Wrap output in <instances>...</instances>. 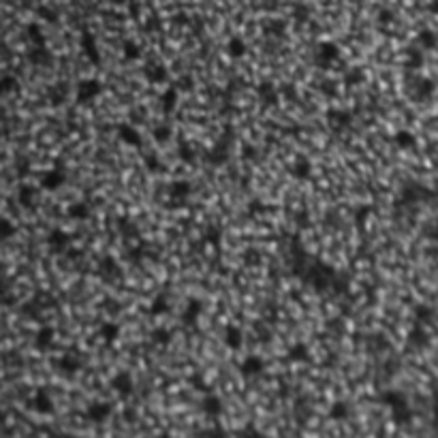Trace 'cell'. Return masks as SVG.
Wrapping results in <instances>:
<instances>
[{
	"label": "cell",
	"mask_w": 438,
	"mask_h": 438,
	"mask_svg": "<svg viewBox=\"0 0 438 438\" xmlns=\"http://www.w3.org/2000/svg\"><path fill=\"white\" fill-rule=\"evenodd\" d=\"M314 64L323 71L333 69L338 62H342V51L338 47V43L333 41H321L317 47H314V56H312Z\"/></svg>",
	"instance_id": "obj_1"
},
{
	"label": "cell",
	"mask_w": 438,
	"mask_h": 438,
	"mask_svg": "<svg viewBox=\"0 0 438 438\" xmlns=\"http://www.w3.org/2000/svg\"><path fill=\"white\" fill-rule=\"evenodd\" d=\"M193 184L188 179H173V182L167 184V201L165 208L167 210H179L186 205V201L193 195Z\"/></svg>",
	"instance_id": "obj_2"
},
{
	"label": "cell",
	"mask_w": 438,
	"mask_h": 438,
	"mask_svg": "<svg viewBox=\"0 0 438 438\" xmlns=\"http://www.w3.org/2000/svg\"><path fill=\"white\" fill-rule=\"evenodd\" d=\"M103 92V84L94 77H86V80H80L75 86V103L77 105H90L100 96Z\"/></svg>",
	"instance_id": "obj_3"
},
{
	"label": "cell",
	"mask_w": 438,
	"mask_h": 438,
	"mask_svg": "<svg viewBox=\"0 0 438 438\" xmlns=\"http://www.w3.org/2000/svg\"><path fill=\"white\" fill-rule=\"evenodd\" d=\"M229 145H231V135H224V137L216 143V145H212L210 150H205L203 152V161L208 163V165H212V167H220V165H224L229 159H231V150H229Z\"/></svg>",
	"instance_id": "obj_4"
},
{
	"label": "cell",
	"mask_w": 438,
	"mask_h": 438,
	"mask_svg": "<svg viewBox=\"0 0 438 438\" xmlns=\"http://www.w3.org/2000/svg\"><path fill=\"white\" fill-rule=\"evenodd\" d=\"M96 274H98L100 280H105V282H114L116 278H120L122 276V269H120V263L116 261V256H111V254L98 256Z\"/></svg>",
	"instance_id": "obj_5"
},
{
	"label": "cell",
	"mask_w": 438,
	"mask_h": 438,
	"mask_svg": "<svg viewBox=\"0 0 438 438\" xmlns=\"http://www.w3.org/2000/svg\"><path fill=\"white\" fill-rule=\"evenodd\" d=\"M325 120H327V126L333 131V133H340V131H346L351 128L353 124V114L346 109H338V107H331L325 111Z\"/></svg>",
	"instance_id": "obj_6"
},
{
	"label": "cell",
	"mask_w": 438,
	"mask_h": 438,
	"mask_svg": "<svg viewBox=\"0 0 438 438\" xmlns=\"http://www.w3.org/2000/svg\"><path fill=\"white\" fill-rule=\"evenodd\" d=\"M116 135H118V139L122 143L128 145V148H135V150L143 148V135L139 133L137 126L128 124V122H120V124L116 126Z\"/></svg>",
	"instance_id": "obj_7"
},
{
	"label": "cell",
	"mask_w": 438,
	"mask_h": 438,
	"mask_svg": "<svg viewBox=\"0 0 438 438\" xmlns=\"http://www.w3.org/2000/svg\"><path fill=\"white\" fill-rule=\"evenodd\" d=\"M39 184L43 190H47V193H56V190H60L66 184V171L62 167H51V169H47L41 175Z\"/></svg>",
	"instance_id": "obj_8"
},
{
	"label": "cell",
	"mask_w": 438,
	"mask_h": 438,
	"mask_svg": "<svg viewBox=\"0 0 438 438\" xmlns=\"http://www.w3.org/2000/svg\"><path fill=\"white\" fill-rule=\"evenodd\" d=\"M80 45H82V54L86 56V60H88L90 64L98 66L100 60H103V56H100V51H98V43H96V39H94L92 32H90V30H84V32H82V39H80Z\"/></svg>",
	"instance_id": "obj_9"
},
{
	"label": "cell",
	"mask_w": 438,
	"mask_h": 438,
	"mask_svg": "<svg viewBox=\"0 0 438 438\" xmlns=\"http://www.w3.org/2000/svg\"><path fill=\"white\" fill-rule=\"evenodd\" d=\"M265 372V359L261 355H246L240 364V374L244 378H254Z\"/></svg>",
	"instance_id": "obj_10"
},
{
	"label": "cell",
	"mask_w": 438,
	"mask_h": 438,
	"mask_svg": "<svg viewBox=\"0 0 438 438\" xmlns=\"http://www.w3.org/2000/svg\"><path fill=\"white\" fill-rule=\"evenodd\" d=\"M47 248L51 250V252H56V254H60V252H66L71 248V235L66 233L64 229H51L49 233H47Z\"/></svg>",
	"instance_id": "obj_11"
},
{
	"label": "cell",
	"mask_w": 438,
	"mask_h": 438,
	"mask_svg": "<svg viewBox=\"0 0 438 438\" xmlns=\"http://www.w3.org/2000/svg\"><path fill=\"white\" fill-rule=\"evenodd\" d=\"M143 77L152 86H159V84H167V82H169V71H167V66L161 64L159 60H150L148 64L143 66Z\"/></svg>",
	"instance_id": "obj_12"
},
{
	"label": "cell",
	"mask_w": 438,
	"mask_h": 438,
	"mask_svg": "<svg viewBox=\"0 0 438 438\" xmlns=\"http://www.w3.org/2000/svg\"><path fill=\"white\" fill-rule=\"evenodd\" d=\"M254 92H256L259 103L265 105V107H274V105H278V100H280V92H278V88L272 82H259L254 86Z\"/></svg>",
	"instance_id": "obj_13"
},
{
	"label": "cell",
	"mask_w": 438,
	"mask_h": 438,
	"mask_svg": "<svg viewBox=\"0 0 438 438\" xmlns=\"http://www.w3.org/2000/svg\"><path fill=\"white\" fill-rule=\"evenodd\" d=\"M28 60H30V64L39 66V69H45V66H51L54 64L56 56L47 49V45H30Z\"/></svg>",
	"instance_id": "obj_14"
},
{
	"label": "cell",
	"mask_w": 438,
	"mask_h": 438,
	"mask_svg": "<svg viewBox=\"0 0 438 438\" xmlns=\"http://www.w3.org/2000/svg\"><path fill=\"white\" fill-rule=\"evenodd\" d=\"M111 413H114V406H111L109 402H103V400L92 402V404H88V408H86V419L92 421V423H103L109 419Z\"/></svg>",
	"instance_id": "obj_15"
},
{
	"label": "cell",
	"mask_w": 438,
	"mask_h": 438,
	"mask_svg": "<svg viewBox=\"0 0 438 438\" xmlns=\"http://www.w3.org/2000/svg\"><path fill=\"white\" fill-rule=\"evenodd\" d=\"M30 408L39 415H51L54 413V400L47 394V389H37L35 396L30 398Z\"/></svg>",
	"instance_id": "obj_16"
},
{
	"label": "cell",
	"mask_w": 438,
	"mask_h": 438,
	"mask_svg": "<svg viewBox=\"0 0 438 438\" xmlns=\"http://www.w3.org/2000/svg\"><path fill=\"white\" fill-rule=\"evenodd\" d=\"M289 175L293 179H297V182H306V179H310V175H312L310 159H306V156H297V159L289 167Z\"/></svg>",
	"instance_id": "obj_17"
},
{
	"label": "cell",
	"mask_w": 438,
	"mask_h": 438,
	"mask_svg": "<svg viewBox=\"0 0 438 438\" xmlns=\"http://www.w3.org/2000/svg\"><path fill=\"white\" fill-rule=\"evenodd\" d=\"M111 387L116 389V394L120 396V398H128V396H133V391H135V380H133V376L128 374V372H116V376L111 378Z\"/></svg>",
	"instance_id": "obj_18"
},
{
	"label": "cell",
	"mask_w": 438,
	"mask_h": 438,
	"mask_svg": "<svg viewBox=\"0 0 438 438\" xmlns=\"http://www.w3.org/2000/svg\"><path fill=\"white\" fill-rule=\"evenodd\" d=\"M56 368H58L60 374H64V376H75L82 370V359L73 353H66V355H60L56 359Z\"/></svg>",
	"instance_id": "obj_19"
},
{
	"label": "cell",
	"mask_w": 438,
	"mask_h": 438,
	"mask_svg": "<svg viewBox=\"0 0 438 438\" xmlns=\"http://www.w3.org/2000/svg\"><path fill=\"white\" fill-rule=\"evenodd\" d=\"M201 314H203V304H201L199 299H195V297L188 299V304L182 310V323L186 325V327H195Z\"/></svg>",
	"instance_id": "obj_20"
},
{
	"label": "cell",
	"mask_w": 438,
	"mask_h": 438,
	"mask_svg": "<svg viewBox=\"0 0 438 438\" xmlns=\"http://www.w3.org/2000/svg\"><path fill=\"white\" fill-rule=\"evenodd\" d=\"M159 103H161V111L165 116H171L177 103H179V92L173 86H167V90H163L161 96H159Z\"/></svg>",
	"instance_id": "obj_21"
},
{
	"label": "cell",
	"mask_w": 438,
	"mask_h": 438,
	"mask_svg": "<svg viewBox=\"0 0 438 438\" xmlns=\"http://www.w3.org/2000/svg\"><path fill=\"white\" fill-rule=\"evenodd\" d=\"M222 338H224V346L231 351H240L244 346V331H242V327H238V325H227Z\"/></svg>",
	"instance_id": "obj_22"
},
{
	"label": "cell",
	"mask_w": 438,
	"mask_h": 438,
	"mask_svg": "<svg viewBox=\"0 0 438 438\" xmlns=\"http://www.w3.org/2000/svg\"><path fill=\"white\" fill-rule=\"evenodd\" d=\"M54 338H56V329L51 325H41L35 333V349L37 351H47L49 346L54 344Z\"/></svg>",
	"instance_id": "obj_23"
},
{
	"label": "cell",
	"mask_w": 438,
	"mask_h": 438,
	"mask_svg": "<svg viewBox=\"0 0 438 438\" xmlns=\"http://www.w3.org/2000/svg\"><path fill=\"white\" fill-rule=\"evenodd\" d=\"M171 310V304H169V297H167V293H156L150 301L148 306V314L150 317H163V314H167Z\"/></svg>",
	"instance_id": "obj_24"
},
{
	"label": "cell",
	"mask_w": 438,
	"mask_h": 438,
	"mask_svg": "<svg viewBox=\"0 0 438 438\" xmlns=\"http://www.w3.org/2000/svg\"><path fill=\"white\" fill-rule=\"evenodd\" d=\"M201 410H203L208 417H218V415L222 413V400L216 394L208 391V394L203 396V400H201Z\"/></svg>",
	"instance_id": "obj_25"
},
{
	"label": "cell",
	"mask_w": 438,
	"mask_h": 438,
	"mask_svg": "<svg viewBox=\"0 0 438 438\" xmlns=\"http://www.w3.org/2000/svg\"><path fill=\"white\" fill-rule=\"evenodd\" d=\"M90 214H92V205L88 201H73V203L66 208V216L73 218V220H88Z\"/></svg>",
	"instance_id": "obj_26"
},
{
	"label": "cell",
	"mask_w": 438,
	"mask_h": 438,
	"mask_svg": "<svg viewBox=\"0 0 438 438\" xmlns=\"http://www.w3.org/2000/svg\"><path fill=\"white\" fill-rule=\"evenodd\" d=\"M98 336L105 344H114L120 338V325L114 321H103L98 325Z\"/></svg>",
	"instance_id": "obj_27"
},
{
	"label": "cell",
	"mask_w": 438,
	"mask_h": 438,
	"mask_svg": "<svg viewBox=\"0 0 438 438\" xmlns=\"http://www.w3.org/2000/svg\"><path fill=\"white\" fill-rule=\"evenodd\" d=\"M287 359L289 362H293V364H301V362H308L310 359V349H308V344H304V342H293L287 349Z\"/></svg>",
	"instance_id": "obj_28"
},
{
	"label": "cell",
	"mask_w": 438,
	"mask_h": 438,
	"mask_svg": "<svg viewBox=\"0 0 438 438\" xmlns=\"http://www.w3.org/2000/svg\"><path fill=\"white\" fill-rule=\"evenodd\" d=\"M122 58H124L126 62H137V60H141V58H143V51H141V47H139V43L133 41V39H126L124 43H122Z\"/></svg>",
	"instance_id": "obj_29"
},
{
	"label": "cell",
	"mask_w": 438,
	"mask_h": 438,
	"mask_svg": "<svg viewBox=\"0 0 438 438\" xmlns=\"http://www.w3.org/2000/svg\"><path fill=\"white\" fill-rule=\"evenodd\" d=\"M227 54L231 56L233 60H240V58H244V56L248 54V45H246V41L242 37H231L227 41Z\"/></svg>",
	"instance_id": "obj_30"
},
{
	"label": "cell",
	"mask_w": 438,
	"mask_h": 438,
	"mask_svg": "<svg viewBox=\"0 0 438 438\" xmlns=\"http://www.w3.org/2000/svg\"><path fill=\"white\" fill-rule=\"evenodd\" d=\"M66 94H69V88H66V84H62V82L47 88V100H49V105H54V107H60L64 103Z\"/></svg>",
	"instance_id": "obj_31"
},
{
	"label": "cell",
	"mask_w": 438,
	"mask_h": 438,
	"mask_svg": "<svg viewBox=\"0 0 438 438\" xmlns=\"http://www.w3.org/2000/svg\"><path fill=\"white\" fill-rule=\"evenodd\" d=\"M35 199H37V190H35V186H30V184H21L19 188H17V203L21 205V208H32L35 205Z\"/></svg>",
	"instance_id": "obj_32"
},
{
	"label": "cell",
	"mask_w": 438,
	"mask_h": 438,
	"mask_svg": "<svg viewBox=\"0 0 438 438\" xmlns=\"http://www.w3.org/2000/svg\"><path fill=\"white\" fill-rule=\"evenodd\" d=\"M222 235H224V231H222L220 224L212 222L203 229V242L210 244V246H214V248H218V246L222 244Z\"/></svg>",
	"instance_id": "obj_33"
},
{
	"label": "cell",
	"mask_w": 438,
	"mask_h": 438,
	"mask_svg": "<svg viewBox=\"0 0 438 438\" xmlns=\"http://www.w3.org/2000/svg\"><path fill=\"white\" fill-rule=\"evenodd\" d=\"M394 143L398 145L400 150H413L415 145H417V137H415V133L402 128V131L394 133Z\"/></svg>",
	"instance_id": "obj_34"
},
{
	"label": "cell",
	"mask_w": 438,
	"mask_h": 438,
	"mask_svg": "<svg viewBox=\"0 0 438 438\" xmlns=\"http://www.w3.org/2000/svg\"><path fill=\"white\" fill-rule=\"evenodd\" d=\"M171 137H173V126L167 124V122H163V124H156V126L152 128V139L159 143V145L169 143Z\"/></svg>",
	"instance_id": "obj_35"
},
{
	"label": "cell",
	"mask_w": 438,
	"mask_h": 438,
	"mask_svg": "<svg viewBox=\"0 0 438 438\" xmlns=\"http://www.w3.org/2000/svg\"><path fill=\"white\" fill-rule=\"evenodd\" d=\"M349 415H351V406L344 400H336L329 406V417L333 421H344V419H349Z\"/></svg>",
	"instance_id": "obj_36"
},
{
	"label": "cell",
	"mask_w": 438,
	"mask_h": 438,
	"mask_svg": "<svg viewBox=\"0 0 438 438\" xmlns=\"http://www.w3.org/2000/svg\"><path fill=\"white\" fill-rule=\"evenodd\" d=\"M342 82L346 86H362L366 82V73H364V69H359V66H351V69L344 71Z\"/></svg>",
	"instance_id": "obj_37"
},
{
	"label": "cell",
	"mask_w": 438,
	"mask_h": 438,
	"mask_svg": "<svg viewBox=\"0 0 438 438\" xmlns=\"http://www.w3.org/2000/svg\"><path fill=\"white\" fill-rule=\"evenodd\" d=\"M150 340L156 346H167V344H171V340H173V331L167 329V327H154L150 331Z\"/></svg>",
	"instance_id": "obj_38"
},
{
	"label": "cell",
	"mask_w": 438,
	"mask_h": 438,
	"mask_svg": "<svg viewBox=\"0 0 438 438\" xmlns=\"http://www.w3.org/2000/svg\"><path fill=\"white\" fill-rule=\"evenodd\" d=\"M177 156H179V161H182V163L193 165V163H197V159H199V152H197L190 143L182 141V143L177 145Z\"/></svg>",
	"instance_id": "obj_39"
},
{
	"label": "cell",
	"mask_w": 438,
	"mask_h": 438,
	"mask_svg": "<svg viewBox=\"0 0 438 438\" xmlns=\"http://www.w3.org/2000/svg\"><path fill=\"white\" fill-rule=\"evenodd\" d=\"M143 167L148 169L152 175H161L165 171V165L159 159V154H143Z\"/></svg>",
	"instance_id": "obj_40"
},
{
	"label": "cell",
	"mask_w": 438,
	"mask_h": 438,
	"mask_svg": "<svg viewBox=\"0 0 438 438\" xmlns=\"http://www.w3.org/2000/svg\"><path fill=\"white\" fill-rule=\"evenodd\" d=\"M26 39L30 41V45H47L45 43V32L41 30L39 24H28L26 26Z\"/></svg>",
	"instance_id": "obj_41"
},
{
	"label": "cell",
	"mask_w": 438,
	"mask_h": 438,
	"mask_svg": "<svg viewBox=\"0 0 438 438\" xmlns=\"http://www.w3.org/2000/svg\"><path fill=\"white\" fill-rule=\"evenodd\" d=\"M118 231H120V235H124V238H137L139 235L137 224H135L131 218H118Z\"/></svg>",
	"instance_id": "obj_42"
},
{
	"label": "cell",
	"mask_w": 438,
	"mask_h": 438,
	"mask_svg": "<svg viewBox=\"0 0 438 438\" xmlns=\"http://www.w3.org/2000/svg\"><path fill=\"white\" fill-rule=\"evenodd\" d=\"M15 233H17V227H15V224L11 222L9 218H3V216H0V242L11 240Z\"/></svg>",
	"instance_id": "obj_43"
},
{
	"label": "cell",
	"mask_w": 438,
	"mask_h": 438,
	"mask_svg": "<svg viewBox=\"0 0 438 438\" xmlns=\"http://www.w3.org/2000/svg\"><path fill=\"white\" fill-rule=\"evenodd\" d=\"M177 92H193V88H195V80L190 75H179L177 77V82H173L171 84Z\"/></svg>",
	"instance_id": "obj_44"
},
{
	"label": "cell",
	"mask_w": 438,
	"mask_h": 438,
	"mask_svg": "<svg viewBox=\"0 0 438 438\" xmlns=\"http://www.w3.org/2000/svg\"><path fill=\"white\" fill-rule=\"evenodd\" d=\"M13 90H17V80L13 75L0 77V96H7V94L13 92Z\"/></svg>",
	"instance_id": "obj_45"
},
{
	"label": "cell",
	"mask_w": 438,
	"mask_h": 438,
	"mask_svg": "<svg viewBox=\"0 0 438 438\" xmlns=\"http://www.w3.org/2000/svg\"><path fill=\"white\" fill-rule=\"evenodd\" d=\"M285 21H280V19H272V21H267L265 24V32L269 37H282L285 35Z\"/></svg>",
	"instance_id": "obj_46"
},
{
	"label": "cell",
	"mask_w": 438,
	"mask_h": 438,
	"mask_svg": "<svg viewBox=\"0 0 438 438\" xmlns=\"http://www.w3.org/2000/svg\"><path fill=\"white\" fill-rule=\"evenodd\" d=\"M319 90H321V94L331 98V96L338 94V82H336V80H323L319 84Z\"/></svg>",
	"instance_id": "obj_47"
},
{
	"label": "cell",
	"mask_w": 438,
	"mask_h": 438,
	"mask_svg": "<svg viewBox=\"0 0 438 438\" xmlns=\"http://www.w3.org/2000/svg\"><path fill=\"white\" fill-rule=\"evenodd\" d=\"M394 19H396V15H394V11H391V9H380L378 15H376V21H378L380 26H389Z\"/></svg>",
	"instance_id": "obj_48"
},
{
	"label": "cell",
	"mask_w": 438,
	"mask_h": 438,
	"mask_svg": "<svg viewBox=\"0 0 438 438\" xmlns=\"http://www.w3.org/2000/svg\"><path fill=\"white\" fill-rule=\"evenodd\" d=\"M238 436H240V438H265L263 432H259V430L254 428V425H246V428H242Z\"/></svg>",
	"instance_id": "obj_49"
},
{
	"label": "cell",
	"mask_w": 438,
	"mask_h": 438,
	"mask_svg": "<svg viewBox=\"0 0 438 438\" xmlns=\"http://www.w3.org/2000/svg\"><path fill=\"white\" fill-rule=\"evenodd\" d=\"M39 15H41L43 19L51 21V24H54V21H58V13H56L54 9H49V7H41V9H39Z\"/></svg>",
	"instance_id": "obj_50"
},
{
	"label": "cell",
	"mask_w": 438,
	"mask_h": 438,
	"mask_svg": "<svg viewBox=\"0 0 438 438\" xmlns=\"http://www.w3.org/2000/svg\"><path fill=\"white\" fill-rule=\"evenodd\" d=\"M265 210H267V205L261 203V199H254V201H250V203H248V212H250V214H261V212H265Z\"/></svg>",
	"instance_id": "obj_51"
},
{
	"label": "cell",
	"mask_w": 438,
	"mask_h": 438,
	"mask_svg": "<svg viewBox=\"0 0 438 438\" xmlns=\"http://www.w3.org/2000/svg\"><path fill=\"white\" fill-rule=\"evenodd\" d=\"M111 5H116V7H122V5H128V0H109Z\"/></svg>",
	"instance_id": "obj_52"
}]
</instances>
